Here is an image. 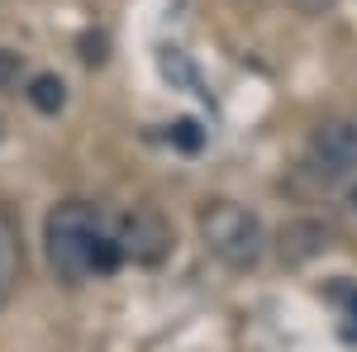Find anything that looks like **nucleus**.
Masks as SVG:
<instances>
[{
	"instance_id": "1",
	"label": "nucleus",
	"mask_w": 357,
	"mask_h": 352,
	"mask_svg": "<svg viewBox=\"0 0 357 352\" xmlns=\"http://www.w3.org/2000/svg\"><path fill=\"white\" fill-rule=\"evenodd\" d=\"M43 247H48V267L77 286L86 276H110L124 262V247L110 229L100 224L96 205L86 200H62L43 219Z\"/></svg>"
},
{
	"instance_id": "2",
	"label": "nucleus",
	"mask_w": 357,
	"mask_h": 352,
	"mask_svg": "<svg viewBox=\"0 0 357 352\" xmlns=\"http://www.w3.org/2000/svg\"><path fill=\"white\" fill-rule=\"evenodd\" d=\"M200 238L224 267H234V271H252L262 262V252H267L262 219L252 210H243L238 200H210L200 210Z\"/></svg>"
},
{
	"instance_id": "3",
	"label": "nucleus",
	"mask_w": 357,
	"mask_h": 352,
	"mask_svg": "<svg viewBox=\"0 0 357 352\" xmlns=\"http://www.w3.org/2000/svg\"><path fill=\"white\" fill-rule=\"evenodd\" d=\"M305 171L319 186H343L357 171V119H324L305 143Z\"/></svg>"
},
{
	"instance_id": "4",
	"label": "nucleus",
	"mask_w": 357,
	"mask_h": 352,
	"mask_svg": "<svg viewBox=\"0 0 357 352\" xmlns=\"http://www.w3.org/2000/svg\"><path fill=\"white\" fill-rule=\"evenodd\" d=\"M114 238L124 247V262L158 267L167 257V247H172V229H167V219L158 215V210H129V215L119 219Z\"/></svg>"
},
{
	"instance_id": "5",
	"label": "nucleus",
	"mask_w": 357,
	"mask_h": 352,
	"mask_svg": "<svg viewBox=\"0 0 357 352\" xmlns=\"http://www.w3.org/2000/svg\"><path fill=\"white\" fill-rule=\"evenodd\" d=\"M319 247H329V229H319L314 219H301V224H286L281 229V257L286 262H305Z\"/></svg>"
},
{
	"instance_id": "6",
	"label": "nucleus",
	"mask_w": 357,
	"mask_h": 352,
	"mask_svg": "<svg viewBox=\"0 0 357 352\" xmlns=\"http://www.w3.org/2000/svg\"><path fill=\"white\" fill-rule=\"evenodd\" d=\"M24 100L38 114H62V105H67V82L57 72H33L24 82Z\"/></svg>"
},
{
	"instance_id": "7",
	"label": "nucleus",
	"mask_w": 357,
	"mask_h": 352,
	"mask_svg": "<svg viewBox=\"0 0 357 352\" xmlns=\"http://www.w3.org/2000/svg\"><path fill=\"white\" fill-rule=\"evenodd\" d=\"M15 267H20V252H15V234H10V224L0 219V300H5L10 281H15Z\"/></svg>"
},
{
	"instance_id": "8",
	"label": "nucleus",
	"mask_w": 357,
	"mask_h": 352,
	"mask_svg": "<svg viewBox=\"0 0 357 352\" xmlns=\"http://www.w3.org/2000/svg\"><path fill=\"white\" fill-rule=\"evenodd\" d=\"M20 77H24V57L0 48V91H20Z\"/></svg>"
},
{
	"instance_id": "9",
	"label": "nucleus",
	"mask_w": 357,
	"mask_h": 352,
	"mask_svg": "<svg viewBox=\"0 0 357 352\" xmlns=\"http://www.w3.org/2000/svg\"><path fill=\"white\" fill-rule=\"evenodd\" d=\"M329 300H338V305L348 309V319L357 324V286H353V281H343V276H338V281H329Z\"/></svg>"
},
{
	"instance_id": "10",
	"label": "nucleus",
	"mask_w": 357,
	"mask_h": 352,
	"mask_svg": "<svg viewBox=\"0 0 357 352\" xmlns=\"http://www.w3.org/2000/svg\"><path fill=\"white\" fill-rule=\"evenodd\" d=\"M172 143H176L181 153H195V148L205 143V134H200V124H191V119H181V124L172 129Z\"/></svg>"
},
{
	"instance_id": "11",
	"label": "nucleus",
	"mask_w": 357,
	"mask_h": 352,
	"mask_svg": "<svg viewBox=\"0 0 357 352\" xmlns=\"http://www.w3.org/2000/svg\"><path fill=\"white\" fill-rule=\"evenodd\" d=\"M291 5H296L301 15H329V10L338 5V0H291Z\"/></svg>"
},
{
	"instance_id": "12",
	"label": "nucleus",
	"mask_w": 357,
	"mask_h": 352,
	"mask_svg": "<svg viewBox=\"0 0 357 352\" xmlns=\"http://www.w3.org/2000/svg\"><path fill=\"white\" fill-rule=\"evenodd\" d=\"M343 195H348V210H353V215H357V171H353V176H348V181H343Z\"/></svg>"
}]
</instances>
